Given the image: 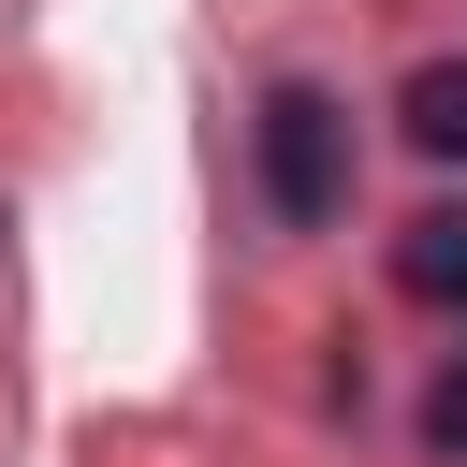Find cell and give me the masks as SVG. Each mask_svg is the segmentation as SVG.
I'll list each match as a JSON object with an SVG mask.
<instances>
[{
    "mask_svg": "<svg viewBox=\"0 0 467 467\" xmlns=\"http://www.w3.org/2000/svg\"><path fill=\"white\" fill-rule=\"evenodd\" d=\"M248 161H263V204L277 219H336L350 204V117H336V88H263Z\"/></svg>",
    "mask_w": 467,
    "mask_h": 467,
    "instance_id": "obj_1",
    "label": "cell"
},
{
    "mask_svg": "<svg viewBox=\"0 0 467 467\" xmlns=\"http://www.w3.org/2000/svg\"><path fill=\"white\" fill-rule=\"evenodd\" d=\"M394 292H423V306H467V204H423V219L394 234Z\"/></svg>",
    "mask_w": 467,
    "mask_h": 467,
    "instance_id": "obj_2",
    "label": "cell"
},
{
    "mask_svg": "<svg viewBox=\"0 0 467 467\" xmlns=\"http://www.w3.org/2000/svg\"><path fill=\"white\" fill-rule=\"evenodd\" d=\"M394 131H409L423 161H467V58H423V73L394 88Z\"/></svg>",
    "mask_w": 467,
    "mask_h": 467,
    "instance_id": "obj_3",
    "label": "cell"
},
{
    "mask_svg": "<svg viewBox=\"0 0 467 467\" xmlns=\"http://www.w3.org/2000/svg\"><path fill=\"white\" fill-rule=\"evenodd\" d=\"M423 452H452V467H467V365H452V379L423 394Z\"/></svg>",
    "mask_w": 467,
    "mask_h": 467,
    "instance_id": "obj_4",
    "label": "cell"
}]
</instances>
